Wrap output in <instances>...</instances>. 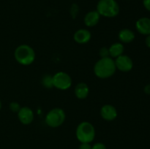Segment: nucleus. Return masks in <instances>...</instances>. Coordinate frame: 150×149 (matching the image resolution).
<instances>
[{
  "mask_svg": "<svg viewBox=\"0 0 150 149\" xmlns=\"http://www.w3.org/2000/svg\"><path fill=\"white\" fill-rule=\"evenodd\" d=\"M108 51H109L110 57L112 58H116L123 54L125 51L124 45L121 42H115L108 48Z\"/></svg>",
  "mask_w": 150,
  "mask_h": 149,
  "instance_id": "15",
  "label": "nucleus"
},
{
  "mask_svg": "<svg viewBox=\"0 0 150 149\" xmlns=\"http://www.w3.org/2000/svg\"><path fill=\"white\" fill-rule=\"evenodd\" d=\"M117 68L114 58L111 57L100 58L94 66L95 75L101 79H106L114 74Z\"/></svg>",
  "mask_w": 150,
  "mask_h": 149,
  "instance_id": "1",
  "label": "nucleus"
},
{
  "mask_svg": "<svg viewBox=\"0 0 150 149\" xmlns=\"http://www.w3.org/2000/svg\"><path fill=\"white\" fill-rule=\"evenodd\" d=\"M119 39L122 43H130L135 39V33L129 29H123L118 34Z\"/></svg>",
  "mask_w": 150,
  "mask_h": 149,
  "instance_id": "14",
  "label": "nucleus"
},
{
  "mask_svg": "<svg viewBox=\"0 0 150 149\" xmlns=\"http://www.w3.org/2000/svg\"><path fill=\"white\" fill-rule=\"evenodd\" d=\"M18 118L21 124L29 125L34 120V112L29 107H22L18 112Z\"/></svg>",
  "mask_w": 150,
  "mask_h": 149,
  "instance_id": "8",
  "label": "nucleus"
},
{
  "mask_svg": "<svg viewBox=\"0 0 150 149\" xmlns=\"http://www.w3.org/2000/svg\"><path fill=\"white\" fill-rule=\"evenodd\" d=\"M143 4L145 9L150 12V0H143Z\"/></svg>",
  "mask_w": 150,
  "mask_h": 149,
  "instance_id": "22",
  "label": "nucleus"
},
{
  "mask_svg": "<svg viewBox=\"0 0 150 149\" xmlns=\"http://www.w3.org/2000/svg\"><path fill=\"white\" fill-rule=\"evenodd\" d=\"M99 55L100 58H106V57H110L109 51L108 48L106 47H102L99 51Z\"/></svg>",
  "mask_w": 150,
  "mask_h": 149,
  "instance_id": "18",
  "label": "nucleus"
},
{
  "mask_svg": "<svg viewBox=\"0 0 150 149\" xmlns=\"http://www.w3.org/2000/svg\"><path fill=\"white\" fill-rule=\"evenodd\" d=\"M100 115L105 121H112L117 117V110L114 106L107 104L101 108Z\"/></svg>",
  "mask_w": 150,
  "mask_h": 149,
  "instance_id": "9",
  "label": "nucleus"
},
{
  "mask_svg": "<svg viewBox=\"0 0 150 149\" xmlns=\"http://www.w3.org/2000/svg\"><path fill=\"white\" fill-rule=\"evenodd\" d=\"M79 13V6L77 4H76V3H73V4L71 5V7H70V15H71L72 18H73V19L76 18L77 17Z\"/></svg>",
  "mask_w": 150,
  "mask_h": 149,
  "instance_id": "17",
  "label": "nucleus"
},
{
  "mask_svg": "<svg viewBox=\"0 0 150 149\" xmlns=\"http://www.w3.org/2000/svg\"><path fill=\"white\" fill-rule=\"evenodd\" d=\"M136 28L141 34L146 36L150 34V18L146 17L139 18L136 23Z\"/></svg>",
  "mask_w": 150,
  "mask_h": 149,
  "instance_id": "10",
  "label": "nucleus"
},
{
  "mask_svg": "<svg viewBox=\"0 0 150 149\" xmlns=\"http://www.w3.org/2000/svg\"><path fill=\"white\" fill-rule=\"evenodd\" d=\"M66 115L62 108H56L51 110L45 115V121L47 125L52 128L60 127L65 121Z\"/></svg>",
  "mask_w": 150,
  "mask_h": 149,
  "instance_id": "5",
  "label": "nucleus"
},
{
  "mask_svg": "<svg viewBox=\"0 0 150 149\" xmlns=\"http://www.w3.org/2000/svg\"><path fill=\"white\" fill-rule=\"evenodd\" d=\"M79 149H92V145H90V143H81Z\"/></svg>",
  "mask_w": 150,
  "mask_h": 149,
  "instance_id": "21",
  "label": "nucleus"
},
{
  "mask_svg": "<svg viewBox=\"0 0 150 149\" xmlns=\"http://www.w3.org/2000/svg\"><path fill=\"white\" fill-rule=\"evenodd\" d=\"M9 107H10V110L13 111V112H17V113L20 110L21 108V105L16 102H12L10 104V105H9Z\"/></svg>",
  "mask_w": 150,
  "mask_h": 149,
  "instance_id": "19",
  "label": "nucleus"
},
{
  "mask_svg": "<svg viewBox=\"0 0 150 149\" xmlns=\"http://www.w3.org/2000/svg\"><path fill=\"white\" fill-rule=\"evenodd\" d=\"M144 90L145 93L150 95V84L146 85L144 87Z\"/></svg>",
  "mask_w": 150,
  "mask_h": 149,
  "instance_id": "23",
  "label": "nucleus"
},
{
  "mask_svg": "<svg viewBox=\"0 0 150 149\" xmlns=\"http://www.w3.org/2000/svg\"><path fill=\"white\" fill-rule=\"evenodd\" d=\"M42 83L44 87L48 88V89H51V88L54 87V85H53V77L49 75V74H46V75H45L42 77Z\"/></svg>",
  "mask_w": 150,
  "mask_h": 149,
  "instance_id": "16",
  "label": "nucleus"
},
{
  "mask_svg": "<svg viewBox=\"0 0 150 149\" xmlns=\"http://www.w3.org/2000/svg\"><path fill=\"white\" fill-rule=\"evenodd\" d=\"M145 43H146V46L150 48V34L146 36V39H145Z\"/></svg>",
  "mask_w": 150,
  "mask_h": 149,
  "instance_id": "24",
  "label": "nucleus"
},
{
  "mask_svg": "<svg viewBox=\"0 0 150 149\" xmlns=\"http://www.w3.org/2000/svg\"><path fill=\"white\" fill-rule=\"evenodd\" d=\"M76 135L81 143H90L95 137V129L91 123L83 121L78 125Z\"/></svg>",
  "mask_w": 150,
  "mask_h": 149,
  "instance_id": "4",
  "label": "nucleus"
},
{
  "mask_svg": "<svg viewBox=\"0 0 150 149\" xmlns=\"http://www.w3.org/2000/svg\"><path fill=\"white\" fill-rule=\"evenodd\" d=\"M52 77L54 87L59 90H67L72 86L73 81L71 77L64 72H59Z\"/></svg>",
  "mask_w": 150,
  "mask_h": 149,
  "instance_id": "6",
  "label": "nucleus"
},
{
  "mask_svg": "<svg viewBox=\"0 0 150 149\" xmlns=\"http://www.w3.org/2000/svg\"><path fill=\"white\" fill-rule=\"evenodd\" d=\"M117 70L123 72H130L133 67V60L127 55H121L114 60Z\"/></svg>",
  "mask_w": 150,
  "mask_h": 149,
  "instance_id": "7",
  "label": "nucleus"
},
{
  "mask_svg": "<svg viewBox=\"0 0 150 149\" xmlns=\"http://www.w3.org/2000/svg\"><path fill=\"white\" fill-rule=\"evenodd\" d=\"M16 61L23 66L32 64L35 59V52L33 48L28 45H21L16 48L14 52Z\"/></svg>",
  "mask_w": 150,
  "mask_h": 149,
  "instance_id": "2",
  "label": "nucleus"
},
{
  "mask_svg": "<svg viewBox=\"0 0 150 149\" xmlns=\"http://www.w3.org/2000/svg\"><path fill=\"white\" fill-rule=\"evenodd\" d=\"M92 149H107L106 146L103 143H96L92 145Z\"/></svg>",
  "mask_w": 150,
  "mask_h": 149,
  "instance_id": "20",
  "label": "nucleus"
},
{
  "mask_svg": "<svg viewBox=\"0 0 150 149\" xmlns=\"http://www.w3.org/2000/svg\"><path fill=\"white\" fill-rule=\"evenodd\" d=\"M1 100H0V110H1Z\"/></svg>",
  "mask_w": 150,
  "mask_h": 149,
  "instance_id": "25",
  "label": "nucleus"
},
{
  "mask_svg": "<svg viewBox=\"0 0 150 149\" xmlns=\"http://www.w3.org/2000/svg\"><path fill=\"white\" fill-rule=\"evenodd\" d=\"M100 18V15L98 13V11L92 10V11H89V13L85 15L83 22H84V24L88 27H93L98 24Z\"/></svg>",
  "mask_w": 150,
  "mask_h": 149,
  "instance_id": "12",
  "label": "nucleus"
},
{
  "mask_svg": "<svg viewBox=\"0 0 150 149\" xmlns=\"http://www.w3.org/2000/svg\"><path fill=\"white\" fill-rule=\"evenodd\" d=\"M96 10L100 16L114 18L120 13V5L116 0H99Z\"/></svg>",
  "mask_w": 150,
  "mask_h": 149,
  "instance_id": "3",
  "label": "nucleus"
},
{
  "mask_svg": "<svg viewBox=\"0 0 150 149\" xmlns=\"http://www.w3.org/2000/svg\"><path fill=\"white\" fill-rule=\"evenodd\" d=\"M75 95L79 99H84L88 96L89 93V88L85 83H79L75 87Z\"/></svg>",
  "mask_w": 150,
  "mask_h": 149,
  "instance_id": "13",
  "label": "nucleus"
},
{
  "mask_svg": "<svg viewBox=\"0 0 150 149\" xmlns=\"http://www.w3.org/2000/svg\"><path fill=\"white\" fill-rule=\"evenodd\" d=\"M92 34L89 30L85 29H79L75 32L73 39L79 44H86L91 39Z\"/></svg>",
  "mask_w": 150,
  "mask_h": 149,
  "instance_id": "11",
  "label": "nucleus"
}]
</instances>
